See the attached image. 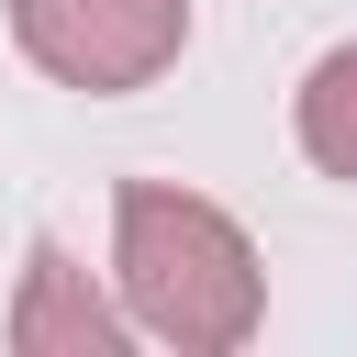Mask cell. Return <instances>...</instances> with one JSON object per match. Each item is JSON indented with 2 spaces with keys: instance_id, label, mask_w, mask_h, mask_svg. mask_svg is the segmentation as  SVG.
Returning <instances> with one entry per match:
<instances>
[{
  "instance_id": "cell-4",
  "label": "cell",
  "mask_w": 357,
  "mask_h": 357,
  "mask_svg": "<svg viewBox=\"0 0 357 357\" xmlns=\"http://www.w3.org/2000/svg\"><path fill=\"white\" fill-rule=\"evenodd\" d=\"M301 156L324 178H357V45H335L301 78Z\"/></svg>"
},
{
  "instance_id": "cell-2",
  "label": "cell",
  "mask_w": 357,
  "mask_h": 357,
  "mask_svg": "<svg viewBox=\"0 0 357 357\" xmlns=\"http://www.w3.org/2000/svg\"><path fill=\"white\" fill-rule=\"evenodd\" d=\"M11 33L67 89H145L178 56L190 0H11Z\"/></svg>"
},
{
  "instance_id": "cell-3",
  "label": "cell",
  "mask_w": 357,
  "mask_h": 357,
  "mask_svg": "<svg viewBox=\"0 0 357 357\" xmlns=\"http://www.w3.org/2000/svg\"><path fill=\"white\" fill-rule=\"evenodd\" d=\"M11 346H22V357H123V312L89 290V268H78L67 245H33V257H22Z\"/></svg>"
},
{
  "instance_id": "cell-1",
  "label": "cell",
  "mask_w": 357,
  "mask_h": 357,
  "mask_svg": "<svg viewBox=\"0 0 357 357\" xmlns=\"http://www.w3.org/2000/svg\"><path fill=\"white\" fill-rule=\"evenodd\" d=\"M112 257H123V301L145 335L190 346V357H223L257 335V245L190 201V190H156V178H123V212H112Z\"/></svg>"
}]
</instances>
